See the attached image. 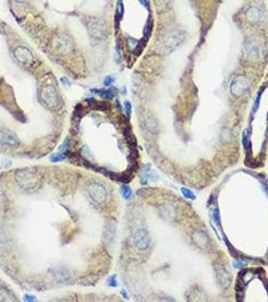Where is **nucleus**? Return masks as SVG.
Returning a JSON list of instances; mask_svg holds the SVG:
<instances>
[{
    "label": "nucleus",
    "instance_id": "nucleus-1",
    "mask_svg": "<svg viewBox=\"0 0 268 302\" xmlns=\"http://www.w3.org/2000/svg\"><path fill=\"white\" fill-rule=\"evenodd\" d=\"M249 84L247 79L244 76H237L231 84L230 91L234 97H241L243 94L247 92Z\"/></svg>",
    "mask_w": 268,
    "mask_h": 302
},
{
    "label": "nucleus",
    "instance_id": "nucleus-2",
    "mask_svg": "<svg viewBox=\"0 0 268 302\" xmlns=\"http://www.w3.org/2000/svg\"><path fill=\"white\" fill-rule=\"evenodd\" d=\"M134 244L139 250H145L149 245V236L145 230H139L134 236Z\"/></svg>",
    "mask_w": 268,
    "mask_h": 302
},
{
    "label": "nucleus",
    "instance_id": "nucleus-3",
    "mask_svg": "<svg viewBox=\"0 0 268 302\" xmlns=\"http://www.w3.org/2000/svg\"><path fill=\"white\" fill-rule=\"evenodd\" d=\"M89 192H90L91 197L97 202H102L106 197L105 188L103 187L101 184H98V183L91 184L89 187Z\"/></svg>",
    "mask_w": 268,
    "mask_h": 302
},
{
    "label": "nucleus",
    "instance_id": "nucleus-4",
    "mask_svg": "<svg viewBox=\"0 0 268 302\" xmlns=\"http://www.w3.org/2000/svg\"><path fill=\"white\" fill-rule=\"evenodd\" d=\"M0 141L10 146H15L18 143V139L14 133L6 129H0Z\"/></svg>",
    "mask_w": 268,
    "mask_h": 302
},
{
    "label": "nucleus",
    "instance_id": "nucleus-5",
    "mask_svg": "<svg viewBox=\"0 0 268 302\" xmlns=\"http://www.w3.org/2000/svg\"><path fill=\"white\" fill-rule=\"evenodd\" d=\"M184 34H181L180 32H175V34H172L170 35V38L166 40V47L171 51V49H175L179 44H180L184 40Z\"/></svg>",
    "mask_w": 268,
    "mask_h": 302
},
{
    "label": "nucleus",
    "instance_id": "nucleus-6",
    "mask_svg": "<svg viewBox=\"0 0 268 302\" xmlns=\"http://www.w3.org/2000/svg\"><path fill=\"white\" fill-rule=\"evenodd\" d=\"M42 95H43V96H48V98L43 99L48 106H55L57 104V95L55 93V91H53L52 88H51V87L45 88L42 92Z\"/></svg>",
    "mask_w": 268,
    "mask_h": 302
},
{
    "label": "nucleus",
    "instance_id": "nucleus-7",
    "mask_svg": "<svg viewBox=\"0 0 268 302\" xmlns=\"http://www.w3.org/2000/svg\"><path fill=\"white\" fill-rule=\"evenodd\" d=\"M261 13L257 7H251L247 11V18H248L251 22H256L260 19Z\"/></svg>",
    "mask_w": 268,
    "mask_h": 302
},
{
    "label": "nucleus",
    "instance_id": "nucleus-8",
    "mask_svg": "<svg viewBox=\"0 0 268 302\" xmlns=\"http://www.w3.org/2000/svg\"><path fill=\"white\" fill-rule=\"evenodd\" d=\"M95 93L98 94L99 96L100 97H103V98H106V99H112L114 98L115 96H116V90H115L114 88L112 89H109V90H99V91H94Z\"/></svg>",
    "mask_w": 268,
    "mask_h": 302
},
{
    "label": "nucleus",
    "instance_id": "nucleus-9",
    "mask_svg": "<svg viewBox=\"0 0 268 302\" xmlns=\"http://www.w3.org/2000/svg\"><path fill=\"white\" fill-rule=\"evenodd\" d=\"M247 52H248V55L250 56V57H252V59H258L259 57V48L257 45H255V43H250L247 45Z\"/></svg>",
    "mask_w": 268,
    "mask_h": 302
},
{
    "label": "nucleus",
    "instance_id": "nucleus-10",
    "mask_svg": "<svg viewBox=\"0 0 268 302\" xmlns=\"http://www.w3.org/2000/svg\"><path fill=\"white\" fill-rule=\"evenodd\" d=\"M193 240H195V243L198 246L200 245V243H203L204 247H206V245L208 244V238L206 237V235L201 233V232L197 233L196 235H193Z\"/></svg>",
    "mask_w": 268,
    "mask_h": 302
},
{
    "label": "nucleus",
    "instance_id": "nucleus-11",
    "mask_svg": "<svg viewBox=\"0 0 268 302\" xmlns=\"http://www.w3.org/2000/svg\"><path fill=\"white\" fill-rule=\"evenodd\" d=\"M181 193H183V196L185 198H188V200H191V201L196 200L195 193H193L191 189H189L187 187H181Z\"/></svg>",
    "mask_w": 268,
    "mask_h": 302
},
{
    "label": "nucleus",
    "instance_id": "nucleus-12",
    "mask_svg": "<svg viewBox=\"0 0 268 302\" xmlns=\"http://www.w3.org/2000/svg\"><path fill=\"white\" fill-rule=\"evenodd\" d=\"M121 193H122V196L125 198V200H129L132 196V190L131 188L128 187V185H123L121 187Z\"/></svg>",
    "mask_w": 268,
    "mask_h": 302
},
{
    "label": "nucleus",
    "instance_id": "nucleus-13",
    "mask_svg": "<svg viewBox=\"0 0 268 302\" xmlns=\"http://www.w3.org/2000/svg\"><path fill=\"white\" fill-rule=\"evenodd\" d=\"M123 14H124V7H123V3L122 1L119 0L118 4H117V12H116V18L120 20L122 18Z\"/></svg>",
    "mask_w": 268,
    "mask_h": 302
},
{
    "label": "nucleus",
    "instance_id": "nucleus-14",
    "mask_svg": "<svg viewBox=\"0 0 268 302\" xmlns=\"http://www.w3.org/2000/svg\"><path fill=\"white\" fill-rule=\"evenodd\" d=\"M262 93H263V89L260 91V92L258 93L257 95V98H256V100H255L254 102V106H253V109H252V112L255 114L257 112V110L259 108V105H260V101H261V96H262Z\"/></svg>",
    "mask_w": 268,
    "mask_h": 302
},
{
    "label": "nucleus",
    "instance_id": "nucleus-15",
    "mask_svg": "<svg viewBox=\"0 0 268 302\" xmlns=\"http://www.w3.org/2000/svg\"><path fill=\"white\" fill-rule=\"evenodd\" d=\"M242 143H243V146H244L245 149L248 151L249 148H250V141H249V136L247 134V132L244 131L243 132V138H242Z\"/></svg>",
    "mask_w": 268,
    "mask_h": 302
},
{
    "label": "nucleus",
    "instance_id": "nucleus-16",
    "mask_svg": "<svg viewBox=\"0 0 268 302\" xmlns=\"http://www.w3.org/2000/svg\"><path fill=\"white\" fill-rule=\"evenodd\" d=\"M212 217H213V220L215 221V223L218 225V227H220V225H221V223H220V214H219V210H218V209H214L213 210Z\"/></svg>",
    "mask_w": 268,
    "mask_h": 302
},
{
    "label": "nucleus",
    "instance_id": "nucleus-17",
    "mask_svg": "<svg viewBox=\"0 0 268 302\" xmlns=\"http://www.w3.org/2000/svg\"><path fill=\"white\" fill-rule=\"evenodd\" d=\"M107 285L110 287H117V279H116V276L113 275V276H111L109 277V279L107 280Z\"/></svg>",
    "mask_w": 268,
    "mask_h": 302
},
{
    "label": "nucleus",
    "instance_id": "nucleus-18",
    "mask_svg": "<svg viewBox=\"0 0 268 302\" xmlns=\"http://www.w3.org/2000/svg\"><path fill=\"white\" fill-rule=\"evenodd\" d=\"M65 159V155L61 154V153H56L55 155L51 156V161L52 162H60V161H63Z\"/></svg>",
    "mask_w": 268,
    "mask_h": 302
},
{
    "label": "nucleus",
    "instance_id": "nucleus-19",
    "mask_svg": "<svg viewBox=\"0 0 268 302\" xmlns=\"http://www.w3.org/2000/svg\"><path fill=\"white\" fill-rule=\"evenodd\" d=\"M151 29H152V20L149 19L147 21L145 27H144V34H145V35H149Z\"/></svg>",
    "mask_w": 268,
    "mask_h": 302
},
{
    "label": "nucleus",
    "instance_id": "nucleus-20",
    "mask_svg": "<svg viewBox=\"0 0 268 302\" xmlns=\"http://www.w3.org/2000/svg\"><path fill=\"white\" fill-rule=\"evenodd\" d=\"M124 107H125V112H126L127 116H128V118H129V117H130V115H131V110H132V107H131L130 102L126 101V102L124 103Z\"/></svg>",
    "mask_w": 268,
    "mask_h": 302
},
{
    "label": "nucleus",
    "instance_id": "nucleus-21",
    "mask_svg": "<svg viewBox=\"0 0 268 302\" xmlns=\"http://www.w3.org/2000/svg\"><path fill=\"white\" fill-rule=\"evenodd\" d=\"M127 43H128V45L132 49H135L136 47L138 45V41L135 40V39H132V38H129L128 40H127Z\"/></svg>",
    "mask_w": 268,
    "mask_h": 302
},
{
    "label": "nucleus",
    "instance_id": "nucleus-22",
    "mask_svg": "<svg viewBox=\"0 0 268 302\" xmlns=\"http://www.w3.org/2000/svg\"><path fill=\"white\" fill-rule=\"evenodd\" d=\"M115 80V78L112 77V76H108V77H106L105 78V80H104V85L105 86H110V85H112V83L114 82Z\"/></svg>",
    "mask_w": 268,
    "mask_h": 302
},
{
    "label": "nucleus",
    "instance_id": "nucleus-23",
    "mask_svg": "<svg viewBox=\"0 0 268 302\" xmlns=\"http://www.w3.org/2000/svg\"><path fill=\"white\" fill-rule=\"evenodd\" d=\"M24 300H25V301H36V299H35V297H34V296H32V295H28V294L25 295V298H24Z\"/></svg>",
    "mask_w": 268,
    "mask_h": 302
},
{
    "label": "nucleus",
    "instance_id": "nucleus-24",
    "mask_svg": "<svg viewBox=\"0 0 268 302\" xmlns=\"http://www.w3.org/2000/svg\"><path fill=\"white\" fill-rule=\"evenodd\" d=\"M68 142H69V139H67V140H66V141L63 143V145H61V150H64V152L66 151V150H67V148H68Z\"/></svg>",
    "mask_w": 268,
    "mask_h": 302
},
{
    "label": "nucleus",
    "instance_id": "nucleus-25",
    "mask_svg": "<svg viewBox=\"0 0 268 302\" xmlns=\"http://www.w3.org/2000/svg\"><path fill=\"white\" fill-rule=\"evenodd\" d=\"M139 1H140V3H141L142 4V5H144V6H147V0H139Z\"/></svg>",
    "mask_w": 268,
    "mask_h": 302
}]
</instances>
